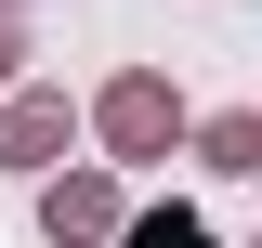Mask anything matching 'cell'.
I'll return each mask as SVG.
<instances>
[{
    "instance_id": "cell-1",
    "label": "cell",
    "mask_w": 262,
    "mask_h": 248,
    "mask_svg": "<svg viewBox=\"0 0 262 248\" xmlns=\"http://www.w3.org/2000/svg\"><path fill=\"white\" fill-rule=\"evenodd\" d=\"M105 131H118V144H158V131H170V105H158V79H131V92L105 105Z\"/></svg>"
},
{
    "instance_id": "cell-3",
    "label": "cell",
    "mask_w": 262,
    "mask_h": 248,
    "mask_svg": "<svg viewBox=\"0 0 262 248\" xmlns=\"http://www.w3.org/2000/svg\"><path fill=\"white\" fill-rule=\"evenodd\" d=\"M0 65H13V27H0Z\"/></svg>"
},
{
    "instance_id": "cell-2",
    "label": "cell",
    "mask_w": 262,
    "mask_h": 248,
    "mask_svg": "<svg viewBox=\"0 0 262 248\" xmlns=\"http://www.w3.org/2000/svg\"><path fill=\"white\" fill-rule=\"evenodd\" d=\"M210 157H223V170H262V118H223V131H210Z\"/></svg>"
}]
</instances>
